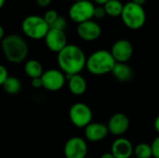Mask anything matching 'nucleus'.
<instances>
[{
	"label": "nucleus",
	"mask_w": 159,
	"mask_h": 158,
	"mask_svg": "<svg viewBox=\"0 0 159 158\" xmlns=\"http://www.w3.org/2000/svg\"><path fill=\"white\" fill-rule=\"evenodd\" d=\"M87 58L84 51L76 45H68L57 56V62L61 71L66 75L78 74L86 67Z\"/></svg>",
	"instance_id": "1"
},
{
	"label": "nucleus",
	"mask_w": 159,
	"mask_h": 158,
	"mask_svg": "<svg viewBox=\"0 0 159 158\" xmlns=\"http://www.w3.org/2000/svg\"><path fill=\"white\" fill-rule=\"evenodd\" d=\"M1 47L5 58L11 63H20L28 56V44L24 38L17 34L5 36L1 42Z\"/></svg>",
	"instance_id": "2"
},
{
	"label": "nucleus",
	"mask_w": 159,
	"mask_h": 158,
	"mask_svg": "<svg viewBox=\"0 0 159 158\" xmlns=\"http://www.w3.org/2000/svg\"><path fill=\"white\" fill-rule=\"evenodd\" d=\"M116 62L110 51L100 49L93 52L87 59L86 68L92 74L102 75L111 73Z\"/></svg>",
	"instance_id": "3"
},
{
	"label": "nucleus",
	"mask_w": 159,
	"mask_h": 158,
	"mask_svg": "<svg viewBox=\"0 0 159 158\" xmlns=\"http://www.w3.org/2000/svg\"><path fill=\"white\" fill-rule=\"evenodd\" d=\"M120 17L124 24L130 30H139L146 22V13L143 7L131 1L124 5Z\"/></svg>",
	"instance_id": "4"
},
{
	"label": "nucleus",
	"mask_w": 159,
	"mask_h": 158,
	"mask_svg": "<svg viewBox=\"0 0 159 158\" xmlns=\"http://www.w3.org/2000/svg\"><path fill=\"white\" fill-rule=\"evenodd\" d=\"M50 26L46 22L43 17L37 15L27 16L21 22V30L23 34L34 40L45 38Z\"/></svg>",
	"instance_id": "5"
},
{
	"label": "nucleus",
	"mask_w": 159,
	"mask_h": 158,
	"mask_svg": "<svg viewBox=\"0 0 159 158\" xmlns=\"http://www.w3.org/2000/svg\"><path fill=\"white\" fill-rule=\"evenodd\" d=\"M95 6L89 0L74 2L69 8V18L75 23H82L90 20L94 15Z\"/></svg>",
	"instance_id": "6"
},
{
	"label": "nucleus",
	"mask_w": 159,
	"mask_h": 158,
	"mask_svg": "<svg viewBox=\"0 0 159 158\" xmlns=\"http://www.w3.org/2000/svg\"><path fill=\"white\" fill-rule=\"evenodd\" d=\"M69 117L76 128H86L92 120L91 109L83 102H76L72 105L69 111Z\"/></svg>",
	"instance_id": "7"
},
{
	"label": "nucleus",
	"mask_w": 159,
	"mask_h": 158,
	"mask_svg": "<svg viewBox=\"0 0 159 158\" xmlns=\"http://www.w3.org/2000/svg\"><path fill=\"white\" fill-rule=\"evenodd\" d=\"M65 74L58 69H49L43 73L41 76L42 88L48 91H58L65 84Z\"/></svg>",
	"instance_id": "8"
},
{
	"label": "nucleus",
	"mask_w": 159,
	"mask_h": 158,
	"mask_svg": "<svg viewBox=\"0 0 159 158\" xmlns=\"http://www.w3.org/2000/svg\"><path fill=\"white\" fill-rule=\"evenodd\" d=\"M65 158H85L88 154V145L84 139L73 137L69 139L63 148Z\"/></svg>",
	"instance_id": "9"
},
{
	"label": "nucleus",
	"mask_w": 159,
	"mask_h": 158,
	"mask_svg": "<svg viewBox=\"0 0 159 158\" xmlns=\"http://www.w3.org/2000/svg\"><path fill=\"white\" fill-rule=\"evenodd\" d=\"M110 52L116 62L126 63L133 55V47L129 40L120 39L115 42Z\"/></svg>",
	"instance_id": "10"
},
{
	"label": "nucleus",
	"mask_w": 159,
	"mask_h": 158,
	"mask_svg": "<svg viewBox=\"0 0 159 158\" xmlns=\"http://www.w3.org/2000/svg\"><path fill=\"white\" fill-rule=\"evenodd\" d=\"M45 42L50 51L59 53L67 46V37L64 31L50 28L45 36Z\"/></svg>",
	"instance_id": "11"
},
{
	"label": "nucleus",
	"mask_w": 159,
	"mask_h": 158,
	"mask_svg": "<svg viewBox=\"0 0 159 158\" xmlns=\"http://www.w3.org/2000/svg\"><path fill=\"white\" fill-rule=\"evenodd\" d=\"M78 36L84 41H95L102 34V27L96 21L90 20L78 24L76 29Z\"/></svg>",
	"instance_id": "12"
},
{
	"label": "nucleus",
	"mask_w": 159,
	"mask_h": 158,
	"mask_svg": "<svg viewBox=\"0 0 159 158\" xmlns=\"http://www.w3.org/2000/svg\"><path fill=\"white\" fill-rule=\"evenodd\" d=\"M129 119L128 115L123 113H116L113 115L107 125L108 131L115 136L123 135L129 129Z\"/></svg>",
	"instance_id": "13"
},
{
	"label": "nucleus",
	"mask_w": 159,
	"mask_h": 158,
	"mask_svg": "<svg viewBox=\"0 0 159 158\" xmlns=\"http://www.w3.org/2000/svg\"><path fill=\"white\" fill-rule=\"evenodd\" d=\"M133 146L126 138L116 139L111 147V153L115 158H129L133 154Z\"/></svg>",
	"instance_id": "14"
},
{
	"label": "nucleus",
	"mask_w": 159,
	"mask_h": 158,
	"mask_svg": "<svg viewBox=\"0 0 159 158\" xmlns=\"http://www.w3.org/2000/svg\"><path fill=\"white\" fill-rule=\"evenodd\" d=\"M108 133L107 126L102 123H90L85 128V136L88 141L92 142L103 140Z\"/></svg>",
	"instance_id": "15"
},
{
	"label": "nucleus",
	"mask_w": 159,
	"mask_h": 158,
	"mask_svg": "<svg viewBox=\"0 0 159 158\" xmlns=\"http://www.w3.org/2000/svg\"><path fill=\"white\" fill-rule=\"evenodd\" d=\"M66 77L68 78V88L71 93L76 96H80L86 92L87 81L82 75L78 74L74 75H68Z\"/></svg>",
	"instance_id": "16"
},
{
	"label": "nucleus",
	"mask_w": 159,
	"mask_h": 158,
	"mask_svg": "<svg viewBox=\"0 0 159 158\" xmlns=\"http://www.w3.org/2000/svg\"><path fill=\"white\" fill-rule=\"evenodd\" d=\"M113 75L121 82H127L132 77V69L127 63L116 62L112 72Z\"/></svg>",
	"instance_id": "17"
},
{
	"label": "nucleus",
	"mask_w": 159,
	"mask_h": 158,
	"mask_svg": "<svg viewBox=\"0 0 159 158\" xmlns=\"http://www.w3.org/2000/svg\"><path fill=\"white\" fill-rule=\"evenodd\" d=\"M24 71L28 77L31 79L40 78L44 73L42 64L37 60H29L24 65Z\"/></svg>",
	"instance_id": "18"
},
{
	"label": "nucleus",
	"mask_w": 159,
	"mask_h": 158,
	"mask_svg": "<svg viewBox=\"0 0 159 158\" xmlns=\"http://www.w3.org/2000/svg\"><path fill=\"white\" fill-rule=\"evenodd\" d=\"M124 5L119 0H109L105 5H103V8L105 10L106 15L111 17H118L121 16Z\"/></svg>",
	"instance_id": "19"
},
{
	"label": "nucleus",
	"mask_w": 159,
	"mask_h": 158,
	"mask_svg": "<svg viewBox=\"0 0 159 158\" xmlns=\"http://www.w3.org/2000/svg\"><path fill=\"white\" fill-rule=\"evenodd\" d=\"M2 87H3L4 90L7 93L14 95V94H17V93H19L20 91V89H21V83H20V81L17 77L8 76L6 79V81L4 82Z\"/></svg>",
	"instance_id": "20"
},
{
	"label": "nucleus",
	"mask_w": 159,
	"mask_h": 158,
	"mask_svg": "<svg viewBox=\"0 0 159 158\" xmlns=\"http://www.w3.org/2000/svg\"><path fill=\"white\" fill-rule=\"evenodd\" d=\"M133 153L138 158H151L153 156L151 145L147 143H140L135 148Z\"/></svg>",
	"instance_id": "21"
},
{
	"label": "nucleus",
	"mask_w": 159,
	"mask_h": 158,
	"mask_svg": "<svg viewBox=\"0 0 159 158\" xmlns=\"http://www.w3.org/2000/svg\"><path fill=\"white\" fill-rule=\"evenodd\" d=\"M58 17H59V14H58V12H57L56 10H54V9H49V10L46 11L45 15L43 16L44 20H46V22H47L49 26L57 20Z\"/></svg>",
	"instance_id": "22"
},
{
	"label": "nucleus",
	"mask_w": 159,
	"mask_h": 158,
	"mask_svg": "<svg viewBox=\"0 0 159 158\" xmlns=\"http://www.w3.org/2000/svg\"><path fill=\"white\" fill-rule=\"evenodd\" d=\"M66 25H67L66 19L64 17L59 16L57 18V20L50 25V28L57 29V30H61V31H64L65 28H66Z\"/></svg>",
	"instance_id": "23"
},
{
	"label": "nucleus",
	"mask_w": 159,
	"mask_h": 158,
	"mask_svg": "<svg viewBox=\"0 0 159 158\" xmlns=\"http://www.w3.org/2000/svg\"><path fill=\"white\" fill-rule=\"evenodd\" d=\"M152 154L155 158H159V136L157 137L151 144Z\"/></svg>",
	"instance_id": "24"
},
{
	"label": "nucleus",
	"mask_w": 159,
	"mask_h": 158,
	"mask_svg": "<svg viewBox=\"0 0 159 158\" xmlns=\"http://www.w3.org/2000/svg\"><path fill=\"white\" fill-rule=\"evenodd\" d=\"M7 77H8V73L7 68L4 65L0 64V86H3L4 82Z\"/></svg>",
	"instance_id": "25"
},
{
	"label": "nucleus",
	"mask_w": 159,
	"mask_h": 158,
	"mask_svg": "<svg viewBox=\"0 0 159 158\" xmlns=\"http://www.w3.org/2000/svg\"><path fill=\"white\" fill-rule=\"evenodd\" d=\"M106 15L105 13V10L103 8V7H95V9H94V15L93 17L94 18H97V19H102L104 16Z\"/></svg>",
	"instance_id": "26"
},
{
	"label": "nucleus",
	"mask_w": 159,
	"mask_h": 158,
	"mask_svg": "<svg viewBox=\"0 0 159 158\" xmlns=\"http://www.w3.org/2000/svg\"><path fill=\"white\" fill-rule=\"evenodd\" d=\"M32 86L34 88H42V81H41V77L40 78H34L32 79Z\"/></svg>",
	"instance_id": "27"
},
{
	"label": "nucleus",
	"mask_w": 159,
	"mask_h": 158,
	"mask_svg": "<svg viewBox=\"0 0 159 158\" xmlns=\"http://www.w3.org/2000/svg\"><path fill=\"white\" fill-rule=\"evenodd\" d=\"M52 0H36V3L41 7H46L50 5Z\"/></svg>",
	"instance_id": "28"
},
{
	"label": "nucleus",
	"mask_w": 159,
	"mask_h": 158,
	"mask_svg": "<svg viewBox=\"0 0 159 158\" xmlns=\"http://www.w3.org/2000/svg\"><path fill=\"white\" fill-rule=\"evenodd\" d=\"M131 2H133L134 4L136 5H139V6H143L146 2V0H132Z\"/></svg>",
	"instance_id": "29"
},
{
	"label": "nucleus",
	"mask_w": 159,
	"mask_h": 158,
	"mask_svg": "<svg viewBox=\"0 0 159 158\" xmlns=\"http://www.w3.org/2000/svg\"><path fill=\"white\" fill-rule=\"evenodd\" d=\"M154 126H155L156 130H157V131L159 133V115L157 117V118H156L155 123H154Z\"/></svg>",
	"instance_id": "30"
},
{
	"label": "nucleus",
	"mask_w": 159,
	"mask_h": 158,
	"mask_svg": "<svg viewBox=\"0 0 159 158\" xmlns=\"http://www.w3.org/2000/svg\"><path fill=\"white\" fill-rule=\"evenodd\" d=\"M4 37H5V30L0 25V42H2V40L4 39Z\"/></svg>",
	"instance_id": "31"
},
{
	"label": "nucleus",
	"mask_w": 159,
	"mask_h": 158,
	"mask_svg": "<svg viewBox=\"0 0 159 158\" xmlns=\"http://www.w3.org/2000/svg\"><path fill=\"white\" fill-rule=\"evenodd\" d=\"M100 158H115V156L112 155V153H105Z\"/></svg>",
	"instance_id": "32"
},
{
	"label": "nucleus",
	"mask_w": 159,
	"mask_h": 158,
	"mask_svg": "<svg viewBox=\"0 0 159 158\" xmlns=\"http://www.w3.org/2000/svg\"><path fill=\"white\" fill-rule=\"evenodd\" d=\"M96 4H98V5H105L109 0H93Z\"/></svg>",
	"instance_id": "33"
},
{
	"label": "nucleus",
	"mask_w": 159,
	"mask_h": 158,
	"mask_svg": "<svg viewBox=\"0 0 159 158\" xmlns=\"http://www.w3.org/2000/svg\"><path fill=\"white\" fill-rule=\"evenodd\" d=\"M5 3H6V0H0V9L4 7Z\"/></svg>",
	"instance_id": "34"
},
{
	"label": "nucleus",
	"mask_w": 159,
	"mask_h": 158,
	"mask_svg": "<svg viewBox=\"0 0 159 158\" xmlns=\"http://www.w3.org/2000/svg\"><path fill=\"white\" fill-rule=\"evenodd\" d=\"M74 2H78V1H84V0H73Z\"/></svg>",
	"instance_id": "35"
},
{
	"label": "nucleus",
	"mask_w": 159,
	"mask_h": 158,
	"mask_svg": "<svg viewBox=\"0 0 159 158\" xmlns=\"http://www.w3.org/2000/svg\"><path fill=\"white\" fill-rule=\"evenodd\" d=\"M85 158H89V157H85Z\"/></svg>",
	"instance_id": "36"
},
{
	"label": "nucleus",
	"mask_w": 159,
	"mask_h": 158,
	"mask_svg": "<svg viewBox=\"0 0 159 158\" xmlns=\"http://www.w3.org/2000/svg\"><path fill=\"white\" fill-rule=\"evenodd\" d=\"M134 158H138V157H134Z\"/></svg>",
	"instance_id": "37"
}]
</instances>
